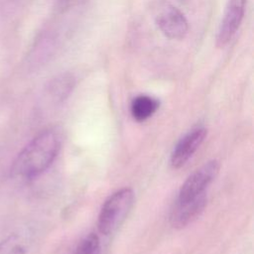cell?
I'll return each instance as SVG.
<instances>
[{
  "label": "cell",
  "instance_id": "obj_11",
  "mask_svg": "<svg viewBox=\"0 0 254 254\" xmlns=\"http://www.w3.org/2000/svg\"><path fill=\"white\" fill-rule=\"evenodd\" d=\"M100 241L96 234L90 233L85 236L77 245L73 254H99Z\"/></svg>",
  "mask_w": 254,
  "mask_h": 254
},
{
  "label": "cell",
  "instance_id": "obj_3",
  "mask_svg": "<svg viewBox=\"0 0 254 254\" xmlns=\"http://www.w3.org/2000/svg\"><path fill=\"white\" fill-rule=\"evenodd\" d=\"M219 170L217 161H209L192 173L183 184L177 200H188L202 193L206 187L213 181Z\"/></svg>",
  "mask_w": 254,
  "mask_h": 254
},
{
  "label": "cell",
  "instance_id": "obj_5",
  "mask_svg": "<svg viewBox=\"0 0 254 254\" xmlns=\"http://www.w3.org/2000/svg\"><path fill=\"white\" fill-rule=\"evenodd\" d=\"M159 30L169 39L182 40L189 31V23L185 15L175 6H164L156 16Z\"/></svg>",
  "mask_w": 254,
  "mask_h": 254
},
{
  "label": "cell",
  "instance_id": "obj_6",
  "mask_svg": "<svg viewBox=\"0 0 254 254\" xmlns=\"http://www.w3.org/2000/svg\"><path fill=\"white\" fill-rule=\"evenodd\" d=\"M205 192L188 200H177L170 213V222L175 228H183L193 221L206 205Z\"/></svg>",
  "mask_w": 254,
  "mask_h": 254
},
{
  "label": "cell",
  "instance_id": "obj_8",
  "mask_svg": "<svg viewBox=\"0 0 254 254\" xmlns=\"http://www.w3.org/2000/svg\"><path fill=\"white\" fill-rule=\"evenodd\" d=\"M73 86V76L69 73H64L50 81L47 86V95L54 103H62L70 94Z\"/></svg>",
  "mask_w": 254,
  "mask_h": 254
},
{
  "label": "cell",
  "instance_id": "obj_4",
  "mask_svg": "<svg viewBox=\"0 0 254 254\" xmlns=\"http://www.w3.org/2000/svg\"><path fill=\"white\" fill-rule=\"evenodd\" d=\"M245 3L246 0L227 1L223 17L216 35V44L218 47H224L225 45H227L236 34L243 20Z\"/></svg>",
  "mask_w": 254,
  "mask_h": 254
},
{
  "label": "cell",
  "instance_id": "obj_10",
  "mask_svg": "<svg viewBox=\"0 0 254 254\" xmlns=\"http://www.w3.org/2000/svg\"><path fill=\"white\" fill-rule=\"evenodd\" d=\"M27 240L18 233L8 235L0 241V254H26Z\"/></svg>",
  "mask_w": 254,
  "mask_h": 254
},
{
  "label": "cell",
  "instance_id": "obj_7",
  "mask_svg": "<svg viewBox=\"0 0 254 254\" xmlns=\"http://www.w3.org/2000/svg\"><path fill=\"white\" fill-rule=\"evenodd\" d=\"M206 135L204 128H196L186 134L176 145L171 155V164L178 169L183 167L195 153Z\"/></svg>",
  "mask_w": 254,
  "mask_h": 254
},
{
  "label": "cell",
  "instance_id": "obj_1",
  "mask_svg": "<svg viewBox=\"0 0 254 254\" xmlns=\"http://www.w3.org/2000/svg\"><path fill=\"white\" fill-rule=\"evenodd\" d=\"M61 149V137L54 130H45L33 138L17 155L10 169L13 179L30 181L43 174Z\"/></svg>",
  "mask_w": 254,
  "mask_h": 254
},
{
  "label": "cell",
  "instance_id": "obj_9",
  "mask_svg": "<svg viewBox=\"0 0 254 254\" xmlns=\"http://www.w3.org/2000/svg\"><path fill=\"white\" fill-rule=\"evenodd\" d=\"M159 101L149 95H139L131 102V114L139 122L150 118L158 109Z\"/></svg>",
  "mask_w": 254,
  "mask_h": 254
},
{
  "label": "cell",
  "instance_id": "obj_2",
  "mask_svg": "<svg viewBox=\"0 0 254 254\" xmlns=\"http://www.w3.org/2000/svg\"><path fill=\"white\" fill-rule=\"evenodd\" d=\"M134 201V192L124 188L111 194L101 207L98 216V229L104 235L114 233L128 215Z\"/></svg>",
  "mask_w": 254,
  "mask_h": 254
}]
</instances>
